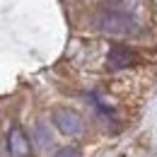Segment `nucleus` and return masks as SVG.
<instances>
[{
	"instance_id": "obj_1",
	"label": "nucleus",
	"mask_w": 157,
	"mask_h": 157,
	"mask_svg": "<svg viewBox=\"0 0 157 157\" xmlns=\"http://www.w3.org/2000/svg\"><path fill=\"white\" fill-rule=\"evenodd\" d=\"M94 24H97L99 32L104 34H116V36H128V34H136L140 29V24L133 15L123 12V10H116V7H106L101 10L97 17H94Z\"/></svg>"
},
{
	"instance_id": "obj_2",
	"label": "nucleus",
	"mask_w": 157,
	"mask_h": 157,
	"mask_svg": "<svg viewBox=\"0 0 157 157\" xmlns=\"http://www.w3.org/2000/svg\"><path fill=\"white\" fill-rule=\"evenodd\" d=\"M136 63H138V53L133 51V48L123 46V44L111 46L109 53H106V68H109L111 73L126 70V68H131V65H136Z\"/></svg>"
},
{
	"instance_id": "obj_3",
	"label": "nucleus",
	"mask_w": 157,
	"mask_h": 157,
	"mask_svg": "<svg viewBox=\"0 0 157 157\" xmlns=\"http://www.w3.org/2000/svg\"><path fill=\"white\" fill-rule=\"evenodd\" d=\"M53 123L58 126L60 133H65V136H80L85 131V121L75 111H70V109H56L53 111Z\"/></svg>"
},
{
	"instance_id": "obj_4",
	"label": "nucleus",
	"mask_w": 157,
	"mask_h": 157,
	"mask_svg": "<svg viewBox=\"0 0 157 157\" xmlns=\"http://www.w3.org/2000/svg\"><path fill=\"white\" fill-rule=\"evenodd\" d=\"M7 140H10V150H12V155L24 157L27 152H29V143H27V138H24V133H22L20 128H12Z\"/></svg>"
},
{
	"instance_id": "obj_5",
	"label": "nucleus",
	"mask_w": 157,
	"mask_h": 157,
	"mask_svg": "<svg viewBox=\"0 0 157 157\" xmlns=\"http://www.w3.org/2000/svg\"><path fill=\"white\" fill-rule=\"evenodd\" d=\"M53 157H82V155H80L75 147H70V145H68V147H60V150H58Z\"/></svg>"
}]
</instances>
